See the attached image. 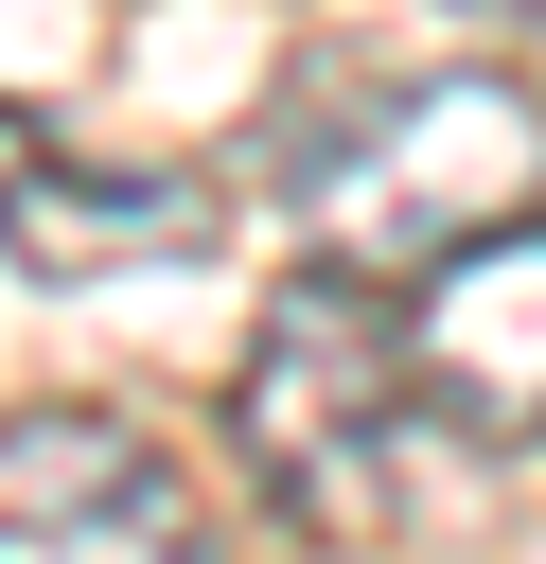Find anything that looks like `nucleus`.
<instances>
[{
	"instance_id": "39448f33",
	"label": "nucleus",
	"mask_w": 546,
	"mask_h": 564,
	"mask_svg": "<svg viewBox=\"0 0 546 564\" xmlns=\"http://www.w3.org/2000/svg\"><path fill=\"white\" fill-rule=\"evenodd\" d=\"M194 247H211V176L88 159L70 123L0 106V264H35V282H123V264H194Z\"/></svg>"
},
{
	"instance_id": "20e7f679",
	"label": "nucleus",
	"mask_w": 546,
	"mask_h": 564,
	"mask_svg": "<svg viewBox=\"0 0 546 564\" xmlns=\"http://www.w3.org/2000/svg\"><path fill=\"white\" fill-rule=\"evenodd\" d=\"M405 388H423V423H458L493 458L546 441V212H511L405 282Z\"/></svg>"
},
{
	"instance_id": "f03ea898",
	"label": "nucleus",
	"mask_w": 546,
	"mask_h": 564,
	"mask_svg": "<svg viewBox=\"0 0 546 564\" xmlns=\"http://www.w3.org/2000/svg\"><path fill=\"white\" fill-rule=\"evenodd\" d=\"M405 441H423L405 317H387L352 264L282 282V300H264V335H247V458H264L282 529H317V546H370V529L405 511Z\"/></svg>"
},
{
	"instance_id": "f257e3e1",
	"label": "nucleus",
	"mask_w": 546,
	"mask_h": 564,
	"mask_svg": "<svg viewBox=\"0 0 546 564\" xmlns=\"http://www.w3.org/2000/svg\"><path fill=\"white\" fill-rule=\"evenodd\" d=\"M511 212H546V106L511 70H423L299 141V229L352 282H423L440 247H476Z\"/></svg>"
},
{
	"instance_id": "423d86ee",
	"label": "nucleus",
	"mask_w": 546,
	"mask_h": 564,
	"mask_svg": "<svg viewBox=\"0 0 546 564\" xmlns=\"http://www.w3.org/2000/svg\"><path fill=\"white\" fill-rule=\"evenodd\" d=\"M423 18H440V35H476V53H493V35H528V18H546V0H423Z\"/></svg>"
},
{
	"instance_id": "7ed1b4c3",
	"label": "nucleus",
	"mask_w": 546,
	"mask_h": 564,
	"mask_svg": "<svg viewBox=\"0 0 546 564\" xmlns=\"http://www.w3.org/2000/svg\"><path fill=\"white\" fill-rule=\"evenodd\" d=\"M211 546L194 458L123 405H0V564H159Z\"/></svg>"
}]
</instances>
